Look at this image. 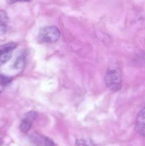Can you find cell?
<instances>
[{
    "label": "cell",
    "instance_id": "obj_1",
    "mask_svg": "<svg viewBox=\"0 0 145 146\" xmlns=\"http://www.w3.org/2000/svg\"><path fill=\"white\" fill-rule=\"evenodd\" d=\"M105 85L112 91H117L122 87V75L119 69L109 68L105 74Z\"/></svg>",
    "mask_w": 145,
    "mask_h": 146
},
{
    "label": "cell",
    "instance_id": "obj_2",
    "mask_svg": "<svg viewBox=\"0 0 145 146\" xmlns=\"http://www.w3.org/2000/svg\"><path fill=\"white\" fill-rule=\"evenodd\" d=\"M61 36V32L56 27L51 26L42 28L38 34V38L43 43H55Z\"/></svg>",
    "mask_w": 145,
    "mask_h": 146
},
{
    "label": "cell",
    "instance_id": "obj_3",
    "mask_svg": "<svg viewBox=\"0 0 145 146\" xmlns=\"http://www.w3.org/2000/svg\"><path fill=\"white\" fill-rule=\"evenodd\" d=\"M16 47L15 43H8L0 47V66L9 61L12 56V51Z\"/></svg>",
    "mask_w": 145,
    "mask_h": 146
},
{
    "label": "cell",
    "instance_id": "obj_4",
    "mask_svg": "<svg viewBox=\"0 0 145 146\" xmlns=\"http://www.w3.org/2000/svg\"><path fill=\"white\" fill-rule=\"evenodd\" d=\"M38 117V113L35 111H30L26 113L25 118L22 120L20 124V129L23 133H27L32 125V123Z\"/></svg>",
    "mask_w": 145,
    "mask_h": 146
},
{
    "label": "cell",
    "instance_id": "obj_5",
    "mask_svg": "<svg viewBox=\"0 0 145 146\" xmlns=\"http://www.w3.org/2000/svg\"><path fill=\"white\" fill-rule=\"evenodd\" d=\"M135 129L139 135L145 137V107L138 113L136 119Z\"/></svg>",
    "mask_w": 145,
    "mask_h": 146
},
{
    "label": "cell",
    "instance_id": "obj_6",
    "mask_svg": "<svg viewBox=\"0 0 145 146\" xmlns=\"http://www.w3.org/2000/svg\"><path fill=\"white\" fill-rule=\"evenodd\" d=\"M32 138L34 140V142L35 143L38 144L39 145L43 146H55V144L53 143L52 141L46 137L40 136L38 135H33Z\"/></svg>",
    "mask_w": 145,
    "mask_h": 146
},
{
    "label": "cell",
    "instance_id": "obj_7",
    "mask_svg": "<svg viewBox=\"0 0 145 146\" xmlns=\"http://www.w3.org/2000/svg\"><path fill=\"white\" fill-rule=\"evenodd\" d=\"M8 15L4 10H0V23L5 24L8 21Z\"/></svg>",
    "mask_w": 145,
    "mask_h": 146
},
{
    "label": "cell",
    "instance_id": "obj_8",
    "mask_svg": "<svg viewBox=\"0 0 145 146\" xmlns=\"http://www.w3.org/2000/svg\"><path fill=\"white\" fill-rule=\"evenodd\" d=\"M24 63V56H19L17 58L16 61L14 63V67L16 68H20L21 67H22L23 64Z\"/></svg>",
    "mask_w": 145,
    "mask_h": 146
},
{
    "label": "cell",
    "instance_id": "obj_9",
    "mask_svg": "<svg viewBox=\"0 0 145 146\" xmlns=\"http://www.w3.org/2000/svg\"><path fill=\"white\" fill-rule=\"evenodd\" d=\"M77 143H78V145L82 146H93V143H92L89 142V141H83V140L77 141Z\"/></svg>",
    "mask_w": 145,
    "mask_h": 146
},
{
    "label": "cell",
    "instance_id": "obj_10",
    "mask_svg": "<svg viewBox=\"0 0 145 146\" xmlns=\"http://www.w3.org/2000/svg\"><path fill=\"white\" fill-rule=\"evenodd\" d=\"M138 60H139V62H141V64H145V52L139 56Z\"/></svg>",
    "mask_w": 145,
    "mask_h": 146
},
{
    "label": "cell",
    "instance_id": "obj_11",
    "mask_svg": "<svg viewBox=\"0 0 145 146\" xmlns=\"http://www.w3.org/2000/svg\"><path fill=\"white\" fill-rule=\"evenodd\" d=\"M6 29H7V27L5 24H3L0 23V34H3L5 33Z\"/></svg>",
    "mask_w": 145,
    "mask_h": 146
},
{
    "label": "cell",
    "instance_id": "obj_12",
    "mask_svg": "<svg viewBox=\"0 0 145 146\" xmlns=\"http://www.w3.org/2000/svg\"><path fill=\"white\" fill-rule=\"evenodd\" d=\"M4 85L1 84H0V94H1V93L3 92V91H4Z\"/></svg>",
    "mask_w": 145,
    "mask_h": 146
},
{
    "label": "cell",
    "instance_id": "obj_13",
    "mask_svg": "<svg viewBox=\"0 0 145 146\" xmlns=\"http://www.w3.org/2000/svg\"><path fill=\"white\" fill-rule=\"evenodd\" d=\"M1 139L0 138V145H1Z\"/></svg>",
    "mask_w": 145,
    "mask_h": 146
}]
</instances>
